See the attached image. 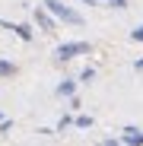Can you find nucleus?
Segmentation results:
<instances>
[{"instance_id":"1","label":"nucleus","mask_w":143,"mask_h":146,"mask_svg":"<svg viewBox=\"0 0 143 146\" xmlns=\"http://www.w3.org/2000/svg\"><path fill=\"white\" fill-rule=\"evenodd\" d=\"M45 10L51 13L54 19H61V22H67V26H83V16L73 10V7H67V3H61V0H45Z\"/></svg>"},{"instance_id":"2","label":"nucleus","mask_w":143,"mask_h":146,"mask_svg":"<svg viewBox=\"0 0 143 146\" xmlns=\"http://www.w3.org/2000/svg\"><path fill=\"white\" fill-rule=\"evenodd\" d=\"M92 51V44L89 41H67V44H57V51H54V60L67 64V60H73L80 54H89Z\"/></svg>"},{"instance_id":"3","label":"nucleus","mask_w":143,"mask_h":146,"mask_svg":"<svg viewBox=\"0 0 143 146\" xmlns=\"http://www.w3.org/2000/svg\"><path fill=\"white\" fill-rule=\"evenodd\" d=\"M32 19H35V26H38L41 32H48V35L54 32V16L48 13L45 7H35V10H32Z\"/></svg>"},{"instance_id":"4","label":"nucleus","mask_w":143,"mask_h":146,"mask_svg":"<svg viewBox=\"0 0 143 146\" xmlns=\"http://www.w3.org/2000/svg\"><path fill=\"white\" fill-rule=\"evenodd\" d=\"M0 29L13 32V35H16V38H22V41H32V29L26 26V22H10V19H0Z\"/></svg>"},{"instance_id":"5","label":"nucleus","mask_w":143,"mask_h":146,"mask_svg":"<svg viewBox=\"0 0 143 146\" xmlns=\"http://www.w3.org/2000/svg\"><path fill=\"white\" fill-rule=\"evenodd\" d=\"M121 143H127V146H143V130L127 127V130H124V137H121Z\"/></svg>"},{"instance_id":"6","label":"nucleus","mask_w":143,"mask_h":146,"mask_svg":"<svg viewBox=\"0 0 143 146\" xmlns=\"http://www.w3.org/2000/svg\"><path fill=\"white\" fill-rule=\"evenodd\" d=\"M54 92L61 95V99H70V95L76 92V83H73V80H61V86H57Z\"/></svg>"},{"instance_id":"7","label":"nucleus","mask_w":143,"mask_h":146,"mask_svg":"<svg viewBox=\"0 0 143 146\" xmlns=\"http://www.w3.org/2000/svg\"><path fill=\"white\" fill-rule=\"evenodd\" d=\"M0 76H16V64L13 60H0Z\"/></svg>"},{"instance_id":"8","label":"nucleus","mask_w":143,"mask_h":146,"mask_svg":"<svg viewBox=\"0 0 143 146\" xmlns=\"http://www.w3.org/2000/svg\"><path fill=\"white\" fill-rule=\"evenodd\" d=\"M67 127H73V117H70V114H64V117L57 121V127H54V133H61V130H67Z\"/></svg>"},{"instance_id":"9","label":"nucleus","mask_w":143,"mask_h":146,"mask_svg":"<svg viewBox=\"0 0 143 146\" xmlns=\"http://www.w3.org/2000/svg\"><path fill=\"white\" fill-rule=\"evenodd\" d=\"M73 124L83 127V130H89V127H92V117H89V114H80V117H73Z\"/></svg>"},{"instance_id":"10","label":"nucleus","mask_w":143,"mask_h":146,"mask_svg":"<svg viewBox=\"0 0 143 146\" xmlns=\"http://www.w3.org/2000/svg\"><path fill=\"white\" fill-rule=\"evenodd\" d=\"M89 80H95V70H92V67H86V70L80 73V83H89Z\"/></svg>"},{"instance_id":"11","label":"nucleus","mask_w":143,"mask_h":146,"mask_svg":"<svg viewBox=\"0 0 143 146\" xmlns=\"http://www.w3.org/2000/svg\"><path fill=\"white\" fill-rule=\"evenodd\" d=\"M130 38H134V41H143V22H140V26L130 32Z\"/></svg>"},{"instance_id":"12","label":"nucleus","mask_w":143,"mask_h":146,"mask_svg":"<svg viewBox=\"0 0 143 146\" xmlns=\"http://www.w3.org/2000/svg\"><path fill=\"white\" fill-rule=\"evenodd\" d=\"M108 7H114V10H127V0H108Z\"/></svg>"},{"instance_id":"13","label":"nucleus","mask_w":143,"mask_h":146,"mask_svg":"<svg viewBox=\"0 0 143 146\" xmlns=\"http://www.w3.org/2000/svg\"><path fill=\"white\" fill-rule=\"evenodd\" d=\"M83 3H86V7H99V3H95V0H83Z\"/></svg>"}]
</instances>
